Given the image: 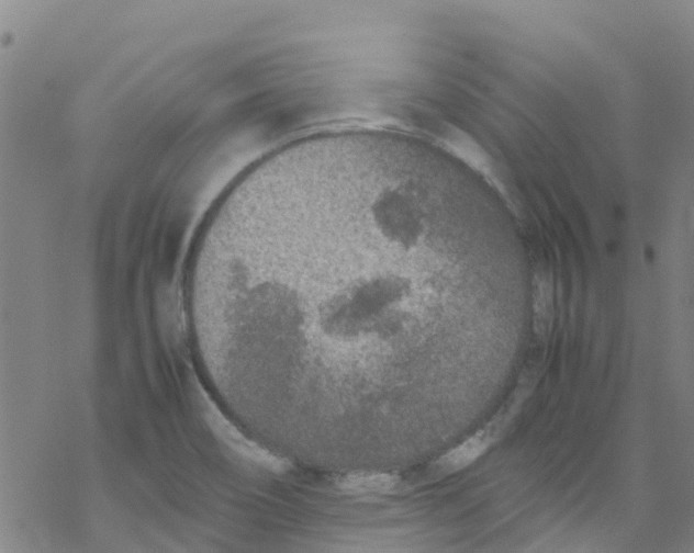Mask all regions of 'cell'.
Here are the masks:
<instances>
[{
	"label": "cell",
	"mask_w": 694,
	"mask_h": 553,
	"mask_svg": "<svg viewBox=\"0 0 694 553\" xmlns=\"http://www.w3.org/2000/svg\"><path fill=\"white\" fill-rule=\"evenodd\" d=\"M443 189L382 154L261 171L205 228L189 296L249 371L306 390L317 374L355 386L377 372L392 319L434 285L447 245Z\"/></svg>",
	"instance_id": "obj_1"
},
{
	"label": "cell",
	"mask_w": 694,
	"mask_h": 553,
	"mask_svg": "<svg viewBox=\"0 0 694 553\" xmlns=\"http://www.w3.org/2000/svg\"><path fill=\"white\" fill-rule=\"evenodd\" d=\"M488 445V436L483 431L478 432L444 455L439 460V465L448 472L461 470L475 461Z\"/></svg>",
	"instance_id": "obj_2"
}]
</instances>
